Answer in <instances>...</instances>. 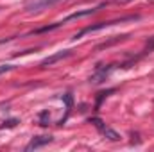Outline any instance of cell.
Returning <instances> with one entry per match:
<instances>
[{"label": "cell", "instance_id": "7a4b0ae2", "mask_svg": "<svg viewBox=\"0 0 154 152\" xmlns=\"http://www.w3.org/2000/svg\"><path fill=\"white\" fill-rule=\"evenodd\" d=\"M72 52L70 50H61V52H57V54H54V56H48L47 59H43L41 61V66L45 68V66H50V65H54V63H57V61H61V59H65V57H68Z\"/></svg>", "mask_w": 154, "mask_h": 152}, {"label": "cell", "instance_id": "3957f363", "mask_svg": "<svg viewBox=\"0 0 154 152\" xmlns=\"http://www.w3.org/2000/svg\"><path fill=\"white\" fill-rule=\"evenodd\" d=\"M50 141H52V136H36V138H32V141L25 147V150L39 149V147H43V145H48Z\"/></svg>", "mask_w": 154, "mask_h": 152}, {"label": "cell", "instance_id": "ba28073f", "mask_svg": "<svg viewBox=\"0 0 154 152\" xmlns=\"http://www.w3.org/2000/svg\"><path fill=\"white\" fill-rule=\"evenodd\" d=\"M127 38V34H124V36H115L113 39H109V41H106V43H102V45H99V48H106V47H111V45H115L118 41H122V39Z\"/></svg>", "mask_w": 154, "mask_h": 152}, {"label": "cell", "instance_id": "8fae6325", "mask_svg": "<svg viewBox=\"0 0 154 152\" xmlns=\"http://www.w3.org/2000/svg\"><path fill=\"white\" fill-rule=\"evenodd\" d=\"M65 102H66V108L70 109V108H72V95H70V93L65 95Z\"/></svg>", "mask_w": 154, "mask_h": 152}, {"label": "cell", "instance_id": "52a82bcc", "mask_svg": "<svg viewBox=\"0 0 154 152\" xmlns=\"http://www.w3.org/2000/svg\"><path fill=\"white\" fill-rule=\"evenodd\" d=\"M100 132H102V134H104V136H106L108 140H111V141H118V140H120V136H118V132H116V131H113L111 127H108V125H104Z\"/></svg>", "mask_w": 154, "mask_h": 152}, {"label": "cell", "instance_id": "30bf717a", "mask_svg": "<svg viewBox=\"0 0 154 152\" xmlns=\"http://www.w3.org/2000/svg\"><path fill=\"white\" fill-rule=\"evenodd\" d=\"M16 123H18V120H16V118H11V120L4 122V123H2V127H14Z\"/></svg>", "mask_w": 154, "mask_h": 152}, {"label": "cell", "instance_id": "8992f818", "mask_svg": "<svg viewBox=\"0 0 154 152\" xmlns=\"http://www.w3.org/2000/svg\"><path fill=\"white\" fill-rule=\"evenodd\" d=\"M99 9H86V11H77L74 14H70V16H66L65 20H63V23H66V22H70V20H77V18H82V16H90V14H93V13H97Z\"/></svg>", "mask_w": 154, "mask_h": 152}, {"label": "cell", "instance_id": "9c48e42d", "mask_svg": "<svg viewBox=\"0 0 154 152\" xmlns=\"http://www.w3.org/2000/svg\"><path fill=\"white\" fill-rule=\"evenodd\" d=\"M48 120H50V114L47 113V111H43V113L39 114V123L41 125H48Z\"/></svg>", "mask_w": 154, "mask_h": 152}, {"label": "cell", "instance_id": "7c38bea8", "mask_svg": "<svg viewBox=\"0 0 154 152\" xmlns=\"http://www.w3.org/2000/svg\"><path fill=\"white\" fill-rule=\"evenodd\" d=\"M9 70H13L11 65H2V66H0V75H2L4 72H9Z\"/></svg>", "mask_w": 154, "mask_h": 152}, {"label": "cell", "instance_id": "5b68a950", "mask_svg": "<svg viewBox=\"0 0 154 152\" xmlns=\"http://www.w3.org/2000/svg\"><path fill=\"white\" fill-rule=\"evenodd\" d=\"M109 72H111V66H109V68H97L95 75L91 77L90 81H91L93 84H100L102 81H106V77L109 75Z\"/></svg>", "mask_w": 154, "mask_h": 152}, {"label": "cell", "instance_id": "6da1fadb", "mask_svg": "<svg viewBox=\"0 0 154 152\" xmlns=\"http://www.w3.org/2000/svg\"><path fill=\"white\" fill-rule=\"evenodd\" d=\"M129 20H140V16H138V14H133V16H124V18H120V20H111V22H99V23H95V25H90V27H84L82 31H79L75 36H74V39H79V38H82L84 34H90V32H95V31H100V29L111 27V25H115V23L129 22Z\"/></svg>", "mask_w": 154, "mask_h": 152}, {"label": "cell", "instance_id": "277c9868", "mask_svg": "<svg viewBox=\"0 0 154 152\" xmlns=\"http://www.w3.org/2000/svg\"><path fill=\"white\" fill-rule=\"evenodd\" d=\"M56 2H59V0H32L27 4V11H39L41 7H47V5L56 4Z\"/></svg>", "mask_w": 154, "mask_h": 152}, {"label": "cell", "instance_id": "4fadbf2b", "mask_svg": "<svg viewBox=\"0 0 154 152\" xmlns=\"http://www.w3.org/2000/svg\"><path fill=\"white\" fill-rule=\"evenodd\" d=\"M115 2H118V4H127V2H131V0H115Z\"/></svg>", "mask_w": 154, "mask_h": 152}]
</instances>
